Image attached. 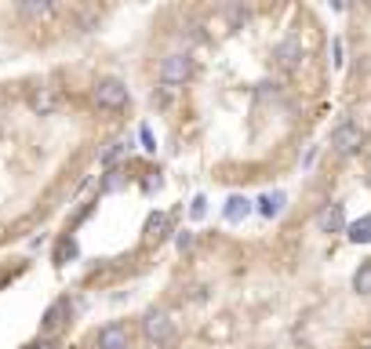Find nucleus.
<instances>
[{"mask_svg":"<svg viewBox=\"0 0 371 349\" xmlns=\"http://www.w3.org/2000/svg\"><path fill=\"white\" fill-rule=\"evenodd\" d=\"M91 102L95 109H106V113H117L132 102V95H127V84L120 76H99V81L91 84Z\"/></svg>","mask_w":371,"mask_h":349,"instance_id":"obj_1","label":"nucleus"},{"mask_svg":"<svg viewBox=\"0 0 371 349\" xmlns=\"http://www.w3.org/2000/svg\"><path fill=\"white\" fill-rule=\"evenodd\" d=\"M157 76H160V84H164V88H179V84H186L193 76V58L186 51H175V55H168L164 62H160Z\"/></svg>","mask_w":371,"mask_h":349,"instance_id":"obj_2","label":"nucleus"},{"mask_svg":"<svg viewBox=\"0 0 371 349\" xmlns=\"http://www.w3.org/2000/svg\"><path fill=\"white\" fill-rule=\"evenodd\" d=\"M95 349H132V327L117 324V320L99 327V335H95Z\"/></svg>","mask_w":371,"mask_h":349,"instance_id":"obj_3","label":"nucleus"},{"mask_svg":"<svg viewBox=\"0 0 371 349\" xmlns=\"http://www.w3.org/2000/svg\"><path fill=\"white\" fill-rule=\"evenodd\" d=\"M361 142H364V131L357 128V124H338V128L331 131V146H335V153H342V156H349V153H357L361 149Z\"/></svg>","mask_w":371,"mask_h":349,"instance_id":"obj_4","label":"nucleus"},{"mask_svg":"<svg viewBox=\"0 0 371 349\" xmlns=\"http://www.w3.org/2000/svg\"><path fill=\"white\" fill-rule=\"evenodd\" d=\"M142 335H146L153 346H168L171 342V316L168 313H146V320H142Z\"/></svg>","mask_w":371,"mask_h":349,"instance_id":"obj_5","label":"nucleus"},{"mask_svg":"<svg viewBox=\"0 0 371 349\" xmlns=\"http://www.w3.org/2000/svg\"><path fill=\"white\" fill-rule=\"evenodd\" d=\"M317 229H320V233H342V229H346L342 204H324V208L317 211Z\"/></svg>","mask_w":371,"mask_h":349,"instance_id":"obj_6","label":"nucleus"},{"mask_svg":"<svg viewBox=\"0 0 371 349\" xmlns=\"http://www.w3.org/2000/svg\"><path fill=\"white\" fill-rule=\"evenodd\" d=\"M277 62H281L284 70H295L299 62H302V44H299L295 37H292V40H281V44H277Z\"/></svg>","mask_w":371,"mask_h":349,"instance_id":"obj_7","label":"nucleus"},{"mask_svg":"<svg viewBox=\"0 0 371 349\" xmlns=\"http://www.w3.org/2000/svg\"><path fill=\"white\" fill-rule=\"evenodd\" d=\"M349 241L353 244H371V215L353 222V226H349Z\"/></svg>","mask_w":371,"mask_h":349,"instance_id":"obj_8","label":"nucleus"},{"mask_svg":"<svg viewBox=\"0 0 371 349\" xmlns=\"http://www.w3.org/2000/svg\"><path fill=\"white\" fill-rule=\"evenodd\" d=\"M353 291H357V295H371V262H364L357 273H353Z\"/></svg>","mask_w":371,"mask_h":349,"instance_id":"obj_9","label":"nucleus"},{"mask_svg":"<svg viewBox=\"0 0 371 349\" xmlns=\"http://www.w3.org/2000/svg\"><path fill=\"white\" fill-rule=\"evenodd\" d=\"M281 208H284V193H266V197L259 200V211H262L266 218L281 215Z\"/></svg>","mask_w":371,"mask_h":349,"instance_id":"obj_10","label":"nucleus"},{"mask_svg":"<svg viewBox=\"0 0 371 349\" xmlns=\"http://www.w3.org/2000/svg\"><path fill=\"white\" fill-rule=\"evenodd\" d=\"M168 233V215H150L146 222V241H160Z\"/></svg>","mask_w":371,"mask_h":349,"instance_id":"obj_11","label":"nucleus"},{"mask_svg":"<svg viewBox=\"0 0 371 349\" xmlns=\"http://www.w3.org/2000/svg\"><path fill=\"white\" fill-rule=\"evenodd\" d=\"M248 211H251V208H248L244 197H230V204H226V218H230V222H240Z\"/></svg>","mask_w":371,"mask_h":349,"instance_id":"obj_12","label":"nucleus"},{"mask_svg":"<svg viewBox=\"0 0 371 349\" xmlns=\"http://www.w3.org/2000/svg\"><path fill=\"white\" fill-rule=\"evenodd\" d=\"M62 313H66V302H55L52 309H47V316H44V331H55V327L62 324Z\"/></svg>","mask_w":371,"mask_h":349,"instance_id":"obj_13","label":"nucleus"},{"mask_svg":"<svg viewBox=\"0 0 371 349\" xmlns=\"http://www.w3.org/2000/svg\"><path fill=\"white\" fill-rule=\"evenodd\" d=\"M200 215H204V197L193 200V218H200Z\"/></svg>","mask_w":371,"mask_h":349,"instance_id":"obj_14","label":"nucleus"},{"mask_svg":"<svg viewBox=\"0 0 371 349\" xmlns=\"http://www.w3.org/2000/svg\"><path fill=\"white\" fill-rule=\"evenodd\" d=\"M179 247H182V251L193 247V233H182V236H179Z\"/></svg>","mask_w":371,"mask_h":349,"instance_id":"obj_15","label":"nucleus"},{"mask_svg":"<svg viewBox=\"0 0 371 349\" xmlns=\"http://www.w3.org/2000/svg\"><path fill=\"white\" fill-rule=\"evenodd\" d=\"M33 349H55V342H52V339H44V342H37Z\"/></svg>","mask_w":371,"mask_h":349,"instance_id":"obj_16","label":"nucleus"},{"mask_svg":"<svg viewBox=\"0 0 371 349\" xmlns=\"http://www.w3.org/2000/svg\"><path fill=\"white\" fill-rule=\"evenodd\" d=\"M361 4H371V0H361Z\"/></svg>","mask_w":371,"mask_h":349,"instance_id":"obj_17","label":"nucleus"}]
</instances>
